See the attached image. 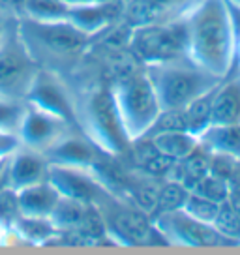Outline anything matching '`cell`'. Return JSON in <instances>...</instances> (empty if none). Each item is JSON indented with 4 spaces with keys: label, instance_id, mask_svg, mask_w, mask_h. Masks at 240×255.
<instances>
[{
    "label": "cell",
    "instance_id": "obj_27",
    "mask_svg": "<svg viewBox=\"0 0 240 255\" xmlns=\"http://www.w3.org/2000/svg\"><path fill=\"white\" fill-rule=\"evenodd\" d=\"M220 205L222 203H216V201L208 199V197H203L195 191H190L188 197H186L184 205H182V210H186L190 216L197 218V220H203L207 223H214L216 222L218 210H220Z\"/></svg>",
    "mask_w": 240,
    "mask_h": 255
},
{
    "label": "cell",
    "instance_id": "obj_30",
    "mask_svg": "<svg viewBox=\"0 0 240 255\" xmlns=\"http://www.w3.org/2000/svg\"><path fill=\"white\" fill-rule=\"evenodd\" d=\"M11 231L6 223H2L0 222V244H4L6 242V237H8V233Z\"/></svg>",
    "mask_w": 240,
    "mask_h": 255
},
{
    "label": "cell",
    "instance_id": "obj_6",
    "mask_svg": "<svg viewBox=\"0 0 240 255\" xmlns=\"http://www.w3.org/2000/svg\"><path fill=\"white\" fill-rule=\"evenodd\" d=\"M131 53L144 64H167L188 58L186 21L176 19L167 23L135 24L129 40Z\"/></svg>",
    "mask_w": 240,
    "mask_h": 255
},
{
    "label": "cell",
    "instance_id": "obj_10",
    "mask_svg": "<svg viewBox=\"0 0 240 255\" xmlns=\"http://www.w3.org/2000/svg\"><path fill=\"white\" fill-rule=\"evenodd\" d=\"M36 72V64L24 43L6 40L0 47V96H24Z\"/></svg>",
    "mask_w": 240,
    "mask_h": 255
},
{
    "label": "cell",
    "instance_id": "obj_7",
    "mask_svg": "<svg viewBox=\"0 0 240 255\" xmlns=\"http://www.w3.org/2000/svg\"><path fill=\"white\" fill-rule=\"evenodd\" d=\"M156 229L165 244L186 248H225L237 246L214 223H207L190 216L182 208L160 212L152 218Z\"/></svg>",
    "mask_w": 240,
    "mask_h": 255
},
{
    "label": "cell",
    "instance_id": "obj_12",
    "mask_svg": "<svg viewBox=\"0 0 240 255\" xmlns=\"http://www.w3.org/2000/svg\"><path fill=\"white\" fill-rule=\"evenodd\" d=\"M47 180L55 186L62 197H70L87 205H96L100 195L105 191L94 171L85 167L49 163Z\"/></svg>",
    "mask_w": 240,
    "mask_h": 255
},
{
    "label": "cell",
    "instance_id": "obj_16",
    "mask_svg": "<svg viewBox=\"0 0 240 255\" xmlns=\"http://www.w3.org/2000/svg\"><path fill=\"white\" fill-rule=\"evenodd\" d=\"M49 163H60V165H73V167L92 169L98 159L105 156L90 139H81L72 135L70 131L60 137L45 154Z\"/></svg>",
    "mask_w": 240,
    "mask_h": 255
},
{
    "label": "cell",
    "instance_id": "obj_3",
    "mask_svg": "<svg viewBox=\"0 0 240 255\" xmlns=\"http://www.w3.org/2000/svg\"><path fill=\"white\" fill-rule=\"evenodd\" d=\"M81 124L88 139L105 156L122 158L129 154L133 141L124 129L113 88H96L87 96L81 109Z\"/></svg>",
    "mask_w": 240,
    "mask_h": 255
},
{
    "label": "cell",
    "instance_id": "obj_33",
    "mask_svg": "<svg viewBox=\"0 0 240 255\" xmlns=\"http://www.w3.org/2000/svg\"><path fill=\"white\" fill-rule=\"evenodd\" d=\"M227 4H229V6H233V8L240 9V0H227Z\"/></svg>",
    "mask_w": 240,
    "mask_h": 255
},
{
    "label": "cell",
    "instance_id": "obj_18",
    "mask_svg": "<svg viewBox=\"0 0 240 255\" xmlns=\"http://www.w3.org/2000/svg\"><path fill=\"white\" fill-rule=\"evenodd\" d=\"M212 124H240V75L214 88Z\"/></svg>",
    "mask_w": 240,
    "mask_h": 255
},
{
    "label": "cell",
    "instance_id": "obj_14",
    "mask_svg": "<svg viewBox=\"0 0 240 255\" xmlns=\"http://www.w3.org/2000/svg\"><path fill=\"white\" fill-rule=\"evenodd\" d=\"M124 8H126V0H100V2L72 6L68 23H72L73 26L94 38L107 26H111L124 13Z\"/></svg>",
    "mask_w": 240,
    "mask_h": 255
},
{
    "label": "cell",
    "instance_id": "obj_29",
    "mask_svg": "<svg viewBox=\"0 0 240 255\" xmlns=\"http://www.w3.org/2000/svg\"><path fill=\"white\" fill-rule=\"evenodd\" d=\"M19 146H21V141L17 131L0 128V159H8Z\"/></svg>",
    "mask_w": 240,
    "mask_h": 255
},
{
    "label": "cell",
    "instance_id": "obj_9",
    "mask_svg": "<svg viewBox=\"0 0 240 255\" xmlns=\"http://www.w3.org/2000/svg\"><path fill=\"white\" fill-rule=\"evenodd\" d=\"M68 128L70 124L66 120L26 104L17 126V135L21 146L45 154L60 137H64L70 131Z\"/></svg>",
    "mask_w": 240,
    "mask_h": 255
},
{
    "label": "cell",
    "instance_id": "obj_26",
    "mask_svg": "<svg viewBox=\"0 0 240 255\" xmlns=\"http://www.w3.org/2000/svg\"><path fill=\"white\" fill-rule=\"evenodd\" d=\"M190 190L182 186L180 182H176L173 178H169L167 182L160 186L158 191V205L154 212H167V210H176V208H182L186 197H188Z\"/></svg>",
    "mask_w": 240,
    "mask_h": 255
},
{
    "label": "cell",
    "instance_id": "obj_23",
    "mask_svg": "<svg viewBox=\"0 0 240 255\" xmlns=\"http://www.w3.org/2000/svg\"><path fill=\"white\" fill-rule=\"evenodd\" d=\"M70 8L60 0H23L24 15L36 23H64L70 19Z\"/></svg>",
    "mask_w": 240,
    "mask_h": 255
},
{
    "label": "cell",
    "instance_id": "obj_25",
    "mask_svg": "<svg viewBox=\"0 0 240 255\" xmlns=\"http://www.w3.org/2000/svg\"><path fill=\"white\" fill-rule=\"evenodd\" d=\"M220 231L224 233L229 240L235 244H240V199L239 197H229L220 205L216 222H214Z\"/></svg>",
    "mask_w": 240,
    "mask_h": 255
},
{
    "label": "cell",
    "instance_id": "obj_20",
    "mask_svg": "<svg viewBox=\"0 0 240 255\" xmlns=\"http://www.w3.org/2000/svg\"><path fill=\"white\" fill-rule=\"evenodd\" d=\"M146 139L154 144V148L161 154H165L175 161L184 159L190 156L197 146H199V137L186 131V129H163V131H154Z\"/></svg>",
    "mask_w": 240,
    "mask_h": 255
},
{
    "label": "cell",
    "instance_id": "obj_1",
    "mask_svg": "<svg viewBox=\"0 0 240 255\" xmlns=\"http://www.w3.org/2000/svg\"><path fill=\"white\" fill-rule=\"evenodd\" d=\"M184 21L188 58L208 73L225 79L239 53L237 23L227 0H201Z\"/></svg>",
    "mask_w": 240,
    "mask_h": 255
},
{
    "label": "cell",
    "instance_id": "obj_17",
    "mask_svg": "<svg viewBox=\"0 0 240 255\" xmlns=\"http://www.w3.org/2000/svg\"><path fill=\"white\" fill-rule=\"evenodd\" d=\"M60 199V193L49 180L26 186L17 190V205L19 216H34V218H49L53 208Z\"/></svg>",
    "mask_w": 240,
    "mask_h": 255
},
{
    "label": "cell",
    "instance_id": "obj_19",
    "mask_svg": "<svg viewBox=\"0 0 240 255\" xmlns=\"http://www.w3.org/2000/svg\"><path fill=\"white\" fill-rule=\"evenodd\" d=\"M199 143L212 154L240 161V124H212L203 131Z\"/></svg>",
    "mask_w": 240,
    "mask_h": 255
},
{
    "label": "cell",
    "instance_id": "obj_11",
    "mask_svg": "<svg viewBox=\"0 0 240 255\" xmlns=\"http://www.w3.org/2000/svg\"><path fill=\"white\" fill-rule=\"evenodd\" d=\"M24 98H26V104L66 120L70 126L77 122V111L72 104V98L64 85L53 73L36 72Z\"/></svg>",
    "mask_w": 240,
    "mask_h": 255
},
{
    "label": "cell",
    "instance_id": "obj_32",
    "mask_svg": "<svg viewBox=\"0 0 240 255\" xmlns=\"http://www.w3.org/2000/svg\"><path fill=\"white\" fill-rule=\"evenodd\" d=\"M6 40H8V38H6V26H4V23L0 21V47L6 43Z\"/></svg>",
    "mask_w": 240,
    "mask_h": 255
},
{
    "label": "cell",
    "instance_id": "obj_5",
    "mask_svg": "<svg viewBox=\"0 0 240 255\" xmlns=\"http://www.w3.org/2000/svg\"><path fill=\"white\" fill-rule=\"evenodd\" d=\"M96 210L105 227V235L111 237L115 244L141 246L156 242L154 237L160 235L148 214L126 199H119L105 190L96 201Z\"/></svg>",
    "mask_w": 240,
    "mask_h": 255
},
{
    "label": "cell",
    "instance_id": "obj_22",
    "mask_svg": "<svg viewBox=\"0 0 240 255\" xmlns=\"http://www.w3.org/2000/svg\"><path fill=\"white\" fill-rule=\"evenodd\" d=\"M11 233L28 244H47L56 235H60V231L49 218H34V216H19L11 223Z\"/></svg>",
    "mask_w": 240,
    "mask_h": 255
},
{
    "label": "cell",
    "instance_id": "obj_21",
    "mask_svg": "<svg viewBox=\"0 0 240 255\" xmlns=\"http://www.w3.org/2000/svg\"><path fill=\"white\" fill-rule=\"evenodd\" d=\"M92 210H94V205H87V203L60 195V199L56 203V207L53 208L49 220L60 233H68L81 227L87 222L88 216L92 214Z\"/></svg>",
    "mask_w": 240,
    "mask_h": 255
},
{
    "label": "cell",
    "instance_id": "obj_8",
    "mask_svg": "<svg viewBox=\"0 0 240 255\" xmlns=\"http://www.w3.org/2000/svg\"><path fill=\"white\" fill-rule=\"evenodd\" d=\"M23 40H32L47 53L56 56H73L83 53L90 43L92 36L85 34L72 23H36L26 19L21 24Z\"/></svg>",
    "mask_w": 240,
    "mask_h": 255
},
{
    "label": "cell",
    "instance_id": "obj_2",
    "mask_svg": "<svg viewBox=\"0 0 240 255\" xmlns=\"http://www.w3.org/2000/svg\"><path fill=\"white\" fill-rule=\"evenodd\" d=\"M144 72L156 90L161 111L184 109L193 100L208 94L224 81L203 70L197 64H193L190 58L144 66Z\"/></svg>",
    "mask_w": 240,
    "mask_h": 255
},
{
    "label": "cell",
    "instance_id": "obj_31",
    "mask_svg": "<svg viewBox=\"0 0 240 255\" xmlns=\"http://www.w3.org/2000/svg\"><path fill=\"white\" fill-rule=\"evenodd\" d=\"M64 4H70V6H81V4H90V2H100V0H60Z\"/></svg>",
    "mask_w": 240,
    "mask_h": 255
},
{
    "label": "cell",
    "instance_id": "obj_34",
    "mask_svg": "<svg viewBox=\"0 0 240 255\" xmlns=\"http://www.w3.org/2000/svg\"><path fill=\"white\" fill-rule=\"evenodd\" d=\"M4 161H6V159H0V165H2V163H4Z\"/></svg>",
    "mask_w": 240,
    "mask_h": 255
},
{
    "label": "cell",
    "instance_id": "obj_13",
    "mask_svg": "<svg viewBox=\"0 0 240 255\" xmlns=\"http://www.w3.org/2000/svg\"><path fill=\"white\" fill-rule=\"evenodd\" d=\"M201 0H126L124 13L133 24L184 19Z\"/></svg>",
    "mask_w": 240,
    "mask_h": 255
},
{
    "label": "cell",
    "instance_id": "obj_4",
    "mask_svg": "<svg viewBox=\"0 0 240 255\" xmlns=\"http://www.w3.org/2000/svg\"><path fill=\"white\" fill-rule=\"evenodd\" d=\"M111 88L129 139L139 141L148 135L160 117L161 105L146 72L131 73Z\"/></svg>",
    "mask_w": 240,
    "mask_h": 255
},
{
    "label": "cell",
    "instance_id": "obj_28",
    "mask_svg": "<svg viewBox=\"0 0 240 255\" xmlns=\"http://www.w3.org/2000/svg\"><path fill=\"white\" fill-rule=\"evenodd\" d=\"M23 109H24V105L17 104L15 98L0 96V128H2V129L17 131V126H19Z\"/></svg>",
    "mask_w": 240,
    "mask_h": 255
},
{
    "label": "cell",
    "instance_id": "obj_24",
    "mask_svg": "<svg viewBox=\"0 0 240 255\" xmlns=\"http://www.w3.org/2000/svg\"><path fill=\"white\" fill-rule=\"evenodd\" d=\"M212 92L203 94L184 107L186 129L195 137H201L208 126H212Z\"/></svg>",
    "mask_w": 240,
    "mask_h": 255
},
{
    "label": "cell",
    "instance_id": "obj_15",
    "mask_svg": "<svg viewBox=\"0 0 240 255\" xmlns=\"http://www.w3.org/2000/svg\"><path fill=\"white\" fill-rule=\"evenodd\" d=\"M47 158L26 146H19L8 159H6V173H8V186L11 190H23L26 186L47 180Z\"/></svg>",
    "mask_w": 240,
    "mask_h": 255
}]
</instances>
